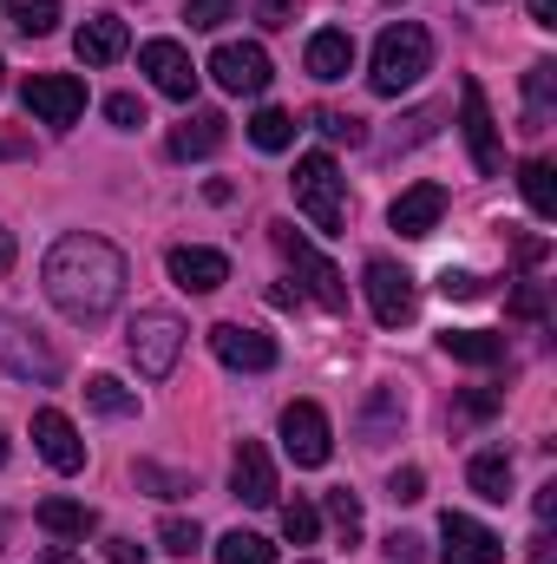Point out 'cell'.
<instances>
[{
	"label": "cell",
	"mask_w": 557,
	"mask_h": 564,
	"mask_svg": "<svg viewBox=\"0 0 557 564\" xmlns=\"http://www.w3.org/2000/svg\"><path fill=\"white\" fill-rule=\"evenodd\" d=\"M46 295H53V308L66 315V322H106L112 308H119V295H125V257H119V243H106V237H59L53 250H46Z\"/></svg>",
	"instance_id": "1"
},
{
	"label": "cell",
	"mask_w": 557,
	"mask_h": 564,
	"mask_svg": "<svg viewBox=\"0 0 557 564\" xmlns=\"http://www.w3.org/2000/svg\"><path fill=\"white\" fill-rule=\"evenodd\" d=\"M426 66H433V33H426L419 20H394V26L374 40V73H368V86H374L381 99H401L407 86L426 79Z\"/></svg>",
	"instance_id": "2"
},
{
	"label": "cell",
	"mask_w": 557,
	"mask_h": 564,
	"mask_svg": "<svg viewBox=\"0 0 557 564\" xmlns=\"http://www.w3.org/2000/svg\"><path fill=\"white\" fill-rule=\"evenodd\" d=\"M295 210L315 224V230H341L348 224V177L335 171V158L328 151H308V158H295Z\"/></svg>",
	"instance_id": "3"
},
{
	"label": "cell",
	"mask_w": 557,
	"mask_h": 564,
	"mask_svg": "<svg viewBox=\"0 0 557 564\" xmlns=\"http://www.w3.org/2000/svg\"><path fill=\"white\" fill-rule=\"evenodd\" d=\"M125 348H132V368H139L144 381H164L177 368V355H184V322L164 315V308H144L125 328Z\"/></svg>",
	"instance_id": "4"
},
{
	"label": "cell",
	"mask_w": 557,
	"mask_h": 564,
	"mask_svg": "<svg viewBox=\"0 0 557 564\" xmlns=\"http://www.w3.org/2000/svg\"><path fill=\"white\" fill-rule=\"evenodd\" d=\"M270 237H276V250L288 257V270L308 282V295H315L321 308H335V315H341V308H348V282H341V270H335V263H328L302 230H295V224H270Z\"/></svg>",
	"instance_id": "5"
},
{
	"label": "cell",
	"mask_w": 557,
	"mask_h": 564,
	"mask_svg": "<svg viewBox=\"0 0 557 564\" xmlns=\"http://www.w3.org/2000/svg\"><path fill=\"white\" fill-rule=\"evenodd\" d=\"M0 368H7L13 381H33V388H53V381H59V355L40 341V328H26V322L7 315V308H0Z\"/></svg>",
	"instance_id": "6"
},
{
	"label": "cell",
	"mask_w": 557,
	"mask_h": 564,
	"mask_svg": "<svg viewBox=\"0 0 557 564\" xmlns=\"http://www.w3.org/2000/svg\"><path fill=\"white\" fill-rule=\"evenodd\" d=\"M223 93H243V99H256V93H270V79H276V66H270V53L256 46V40H223L217 53H210V66H204Z\"/></svg>",
	"instance_id": "7"
},
{
	"label": "cell",
	"mask_w": 557,
	"mask_h": 564,
	"mask_svg": "<svg viewBox=\"0 0 557 564\" xmlns=\"http://www.w3.org/2000/svg\"><path fill=\"white\" fill-rule=\"evenodd\" d=\"M361 289H368V308H374V322H381V328H407V322H414L419 295H414V276H407L401 263L374 257V263L361 270Z\"/></svg>",
	"instance_id": "8"
},
{
	"label": "cell",
	"mask_w": 557,
	"mask_h": 564,
	"mask_svg": "<svg viewBox=\"0 0 557 564\" xmlns=\"http://www.w3.org/2000/svg\"><path fill=\"white\" fill-rule=\"evenodd\" d=\"M459 126H466V151L485 177L505 171V144H499V126H492V106H485V86L479 79H459Z\"/></svg>",
	"instance_id": "9"
},
{
	"label": "cell",
	"mask_w": 557,
	"mask_h": 564,
	"mask_svg": "<svg viewBox=\"0 0 557 564\" xmlns=\"http://www.w3.org/2000/svg\"><path fill=\"white\" fill-rule=\"evenodd\" d=\"M20 99H26V112L40 119V126H79V112H86V86L73 79V73H33L26 86H20Z\"/></svg>",
	"instance_id": "10"
},
{
	"label": "cell",
	"mask_w": 557,
	"mask_h": 564,
	"mask_svg": "<svg viewBox=\"0 0 557 564\" xmlns=\"http://www.w3.org/2000/svg\"><path fill=\"white\" fill-rule=\"evenodd\" d=\"M282 453H288L295 466H328L335 426H328V414H321L315 401H288V408H282Z\"/></svg>",
	"instance_id": "11"
},
{
	"label": "cell",
	"mask_w": 557,
	"mask_h": 564,
	"mask_svg": "<svg viewBox=\"0 0 557 564\" xmlns=\"http://www.w3.org/2000/svg\"><path fill=\"white\" fill-rule=\"evenodd\" d=\"M505 558V539L466 512H446L439 519V564H499Z\"/></svg>",
	"instance_id": "12"
},
{
	"label": "cell",
	"mask_w": 557,
	"mask_h": 564,
	"mask_svg": "<svg viewBox=\"0 0 557 564\" xmlns=\"http://www.w3.org/2000/svg\"><path fill=\"white\" fill-rule=\"evenodd\" d=\"M210 348H217V361L237 368V375H270V368H276V341H270L263 328H250V322H217V328H210Z\"/></svg>",
	"instance_id": "13"
},
{
	"label": "cell",
	"mask_w": 557,
	"mask_h": 564,
	"mask_svg": "<svg viewBox=\"0 0 557 564\" xmlns=\"http://www.w3.org/2000/svg\"><path fill=\"white\" fill-rule=\"evenodd\" d=\"M139 66L151 73V86L164 93V99H197V66H190V53L177 46V40H144L139 46Z\"/></svg>",
	"instance_id": "14"
},
{
	"label": "cell",
	"mask_w": 557,
	"mask_h": 564,
	"mask_svg": "<svg viewBox=\"0 0 557 564\" xmlns=\"http://www.w3.org/2000/svg\"><path fill=\"white\" fill-rule=\"evenodd\" d=\"M164 270L177 289H190V295H217L223 282H230V257L223 250H204V243H177L171 257H164Z\"/></svg>",
	"instance_id": "15"
},
{
	"label": "cell",
	"mask_w": 557,
	"mask_h": 564,
	"mask_svg": "<svg viewBox=\"0 0 557 564\" xmlns=\"http://www.w3.org/2000/svg\"><path fill=\"white\" fill-rule=\"evenodd\" d=\"M33 446H40V459L53 473H79L86 466V440H79V426L66 421L59 408H40L33 414Z\"/></svg>",
	"instance_id": "16"
},
{
	"label": "cell",
	"mask_w": 557,
	"mask_h": 564,
	"mask_svg": "<svg viewBox=\"0 0 557 564\" xmlns=\"http://www.w3.org/2000/svg\"><path fill=\"white\" fill-rule=\"evenodd\" d=\"M230 492H237L243 506H276V466H270V453H263L256 440L237 446V459H230Z\"/></svg>",
	"instance_id": "17"
},
{
	"label": "cell",
	"mask_w": 557,
	"mask_h": 564,
	"mask_svg": "<svg viewBox=\"0 0 557 564\" xmlns=\"http://www.w3.org/2000/svg\"><path fill=\"white\" fill-rule=\"evenodd\" d=\"M439 217H446V191H439V184H414V191H401L394 210H387V224H394L401 237H414V243L439 230Z\"/></svg>",
	"instance_id": "18"
},
{
	"label": "cell",
	"mask_w": 557,
	"mask_h": 564,
	"mask_svg": "<svg viewBox=\"0 0 557 564\" xmlns=\"http://www.w3.org/2000/svg\"><path fill=\"white\" fill-rule=\"evenodd\" d=\"M125 46H132V33H125V20H112V13H92V20L73 33L79 66H112V59H125Z\"/></svg>",
	"instance_id": "19"
},
{
	"label": "cell",
	"mask_w": 557,
	"mask_h": 564,
	"mask_svg": "<svg viewBox=\"0 0 557 564\" xmlns=\"http://www.w3.org/2000/svg\"><path fill=\"white\" fill-rule=\"evenodd\" d=\"M308 73L321 79V86H335V79H348L354 73V33L348 26H321V33H308Z\"/></svg>",
	"instance_id": "20"
},
{
	"label": "cell",
	"mask_w": 557,
	"mask_h": 564,
	"mask_svg": "<svg viewBox=\"0 0 557 564\" xmlns=\"http://www.w3.org/2000/svg\"><path fill=\"white\" fill-rule=\"evenodd\" d=\"M439 348L452 361H466V368H499L505 361V335H485V328H446Z\"/></svg>",
	"instance_id": "21"
},
{
	"label": "cell",
	"mask_w": 557,
	"mask_h": 564,
	"mask_svg": "<svg viewBox=\"0 0 557 564\" xmlns=\"http://www.w3.org/2000/svg\"><path fill=\"white\" fill-rule=\"evenodd\" d=\"M40 532H53V539H92L99 532V512L92 506H79V499H40Z\"/></svg>",
	"instance_id": "22"
},
{
	"label": "cell",
	"mask_w": 557,
	"mask_h": 564,
	"mask_svg": "<svg viewBox=\"0 0 557 564\" xmlns=\"http://www.w3.org/2000/svg\"><path fill=\"white\" fill-rule=\"evenodd\" d=\"M223 112H190L177 132H171V158H210V151H223Z\"/></svg>",
	"instance_id": "23"
},
{
	"label": "cell",
	"mask_w": 557,
	"mask_h": 564,
	"mask_svg": "<svg viewBox=\"0 0 557 564\" xmlns=\"http://www.w3.org/2000/svg\"><path fill=\"white\" fill-rule=\"evenodd\" d=\"M551 112H557V66L538 59V66H525V132H545Z\"/></svg>",
	"instance_id": "24"
},
{
	"label": "cell",
	"mask_w": 557,
	"mask_h": 564,
	"mask_svg": "<svg viewBox=\"0 0 557 564\" xmlns=\"http://www.w3.org/2000/svg\"><path fill=\"white\" fill-rule=\"evenodd\" d=\"M466 486H472L479 499L505 506V499H512V459H505V453H472V466H466Z\"/></svg>",
	"instance_id": "25"
},
{
	"label": "cell",
	"mask_w": 557,
	"mask_h": 564,
	"mask_svg": "<svg viewBox=\"0 0 557 564\" xmlns=\"http://www.w3.org/2000/svg\"><path fill=\"white\" fill-rule=\"evenodd\" d=\"M518 191H525L532 217H557V171H551V158H525V164H518Z\"/></svg>",
	"instance_id": "26"
},
{
	"label": "cell",
	"mask_w": 557,
	"mask_h": 564,
	"mask_svg": "<svg viewBox=\"0 0 557 564\" xmlns=\"http://www.w3.org/2000/svg\"><path fill=\"white\" fill-rule=\"evenodd\" d=\"M401 421H407L401 394H394V388H381V394L368 401V414H361V440H368V446H387V440L401 433Z\"/></svg>",
	"instance_id": "27"
},
{
	"label": "cell",
	"mask_w": 557,
	"mask_h": 564,
	"mask_svg": "<svg viewBox=\"0 0 557 564\" xmlns=\"http://www.w3.org/2000/svg\"><path fill=\"white\" fill-rule=\"evenodd\" d=\"M86 401H92L106 421H132V414H139V394H132L125 381H112V375H92V381H86Z\"/></svg>",
	"instance_id": "28"
},
{
	"label": "cell",
	"mask_w": 557,
	"mask_h": 564,
	"mask_svg": "<svg viewBox=\"0 0 557 564\" xmlns=\"http://www.w3.org/2000/svg\"><path fill=\"white\" fill-rule=\"evenodd\" d=\"M7 7V20L26 33V40H46L53 26H59V0H0Z\"/></svg>",
	"instance_id": "29"
},
{
	"label": "cell",
	"mask_w": 557,
	"mask_h": 564,
	"mask_svg": "<svg viewBox=\"0 0 557 564\" xmlns=\"http://www.w3.org/2000/svg\"><path fill=\"white\" fill-rule=\"evenodd\" d=\"M217 564H276V545L263 532H223L217 539Z\"/></svg>",
	"instance_id": "30"
},
{
	"label": "cell",
	"mask_w": 557,
	"mask_h": 564,
	"mask_svg": "<svg viewBox=\"0 0 557 564\" xmlns=\"http://www.w3.org/2000/svg\"><path fill=\"white\" fill-rule=\"evenodd\" d=\"M288 139H295V119L276 112V106H263V112L250 119V144H256V151H288Z\"/></svg>",
	"instance_id": "31"
},
{
	"label": "cell",
	"mask_w": 557,
	"mask_h": 564,
	"mask_svg": "<svg viewBox=\"0 0 557 564\" xmlns=\"http://www.w3.org/2000/svg\"><path fill=\"white\" fill-rule=\"evenodd\" d=\"M315 532H321V512L308 499H282V539L288 545H315Z\"/></svg>",
	"instance_id": "32"
},
{
	"label": "cell",
	"mask_w": 557,
	"mask_h": 564,
	"mask_svg": "<svg viewBox=\"0 0 557 564\" xmlns=\"http://www.w3.org/2000/svg\"><path fill=\"white\" fill-rule=\"evenodd\" d=\"M139 486L144 492H157V499H184V492H197L190 473H171V466H151V459H139Z\"/></svg>",
	"instance_id": "33"
},
{
	"label": "cell",
	"mask_w": 557,
	"mask_h": 564,
	"mask_svg": "<svg viewBox=\"0 0 557 564\" xmlns=\"http://www.w3.org/2000/svg\"><path fill=\"white\" fill-rule=\"evenodd\" d=\"M315 132H321L328 144H361V139H368V126H361L354 112H335V106H321V112H315Z\"/></svg>",
	"instance_id": "34"
},
{
	"label": "cell",
	"mask_w": 557,
	"mask_h": 564,
	"mask_svg": "<svg viewBox=\"0 0 557 564\" xmlns=\"http://www.w3.org/2000/svg\"><path fill=\"white\" fill-rule=\"evenodd\" d=\"M197 545H204L197 519H164V525H157V552H171V558H190Z\"/></svg>",
	"instance_id": "35"
},
{
	"label": "cell",
	"mask_w": 557,
	"mask_h": 564,
	"mask_svg": "<svg viewBox=\"0 0 557 564\" xmlns=\"http://www.w3.org/2000/svg\"><path fill=\"white\" fill-rule=\"evenodd\" d=\"M328 519H335V525H341V539L354 545V539H361V492L335 486V492H328Z\"/></svg>",
	"instance_id": "36"
},
{
	"label": "cell",
	"mask_w": 557,
	"mask_h": 564,
	"mask_svg": "<svg viewBox=\"0 0 557 564\" xmlns=\"http://www.w3.org/2000/svg\"><path fill=\"white\" fill-rule=\"evenodd\" d=\"M184 20L190 33H217L223 20H237V0H184Z\"/></svg>",
	"instance_id": "37"
},
{
	"label": "cell",
	"mask_w": 557,
	"mask_h": 564,
	"mask_svg": "<svg viewBox=\"0 0 557 564\" xmlns=\"http://www.w3.org/2000/svg\"><path fill=\"white\" fill-rule=\"evenodd\" d=\"M387 499H394V506H414V499H426V473H419V466H394Z\"/></svg>",
	"instance_id": "38"
},
{
	"label": "cell",
	"mask_w": 557,
	"mask_h": 564,
	"mask_svg": "<svg viewBox=\"0 0 557 564\" xmlns=\"http://www.w3.org/2000/svg\"><path fill=\"white\" fill-rule=\"evenodd\" d=\"M439 295H446V302H472V295H485V276H472V270H439Z\"/></svg>",
	"instance_id": "39"
},
{
	"label": "cell",
	"mask_w": 557,
	"mask_h": 564,
	"mask_svg": "<svg viewBox=\"0 0 557 564\" xmlns=\"http://www.w3.org/2000/svg\"><path fill=\"white\" fill-rule=\"evenodd\" d=\"M106 119H112L119 132H139V126H144V106L132 99V93H112V99H106Z\"/></svg>",
	"instance_id": "40"
},
{
	"label": "cell",
	"mask_w": 557,
	"mask_h": 564,
	"mask_svg": "<svg viewBox=\"0 0 557 564\" xmlns=\"http://www.w3.org/2000/svg\"><path fill=\"white\" fill-rule=\"evenodd\" d=\"M459 414H466V421H492V414H499V394H492V388H472V394H459Z\"/></svg>",
	"instance_id": "41"
},
{
	"label": "cell",
	"mask_w": 557,
	"mask_h": 564,
	"mask_svg": "<svg viewBox=\"0 0 557 564\" xmlns=\"http://www.w3.org/2000/svg\"><path fill=\"white\" fill-rule=\"evenodd\" d=\"M512 315H525V322H538V315H545V289H538V282H525V289L512 295Z\"/></svg>",
	"instance_id": "42"
},
{
	"label": "cell",
	"mask_w": 557,
	"mask_h": 564,
	"mask_svg": "<svg viewBox=\"0 0 557 564\" xmlns=\"http://www.w3.org/2000/svg\"><path fill=\"white\" fill-rule=\"evenodd\" d=\"M433 126H439V112L426 106V112H414V119H407V132H394V144H419V139H433Z\"/></svg>",
	"instance_id": "43"
},
{
	"label": "cell",
	"mask_w": 557,
	"mask_h": 564,
	"mask_svg": "<svg viewBox=\"0 0 557 564\" xmlns=\"http://www.w3.org/2000/svg\"><path fill=\"white\" fill-rule=\"evenodd\" d=\"M106 564H151L139 552V539H106Z\"/></svg>",
	"instance_id": "44"
},
{
	"label": "cell",
	"mask_w": 557,
	"mask_h": 564,
	"mask_svg": "<svg viewBox=\"0 0 557 564\" xmlns=\"http://www.w3.org/2000/svg\"><path fill=\"white\" fill-rule=\"evenodd\" d=\"M387 558L394 564H419V539L414 532H394V539H387Z\"/></svg>",
	"instance_id": "45"
},
{
	"label": "cell",
	"mask_w": 557,
	"mask_h": 564,
	"mask_svg": "<svg viewBox=\"0 0 557 564\" xmlns=\"http://www.w3.org/2000/svg\"><path fill=\"white\" fill-rule=\"evenodd\" d=\"M288 13H295V0H256V20L263 26H288Z\"/></svg>",
	"instance_id": "46"
},
{
	"label": "cell",
	"mask_w": 557,
	"mask_h": 564,
	"mask_svg": "<svg viewBox=\"0 0 557 564\" xmlns=\"http://www.w3.org/2000/svg\"><path fill=\"white\" fill-rule=\"evenodd\" d=\"M0 158H33V139L26 132H0Z\"/></svg>",
	"instance_id": "47"
},
{
	"label": "cell",
	"mask_w": 557,
	"mask_h": 564,
	"mask_svg": "<svg viewBox=\"0 0 557 564\" xmlns=\"http://www.w3.org/2000/svg\"><path fill=\"white\" fill-rule=\"evenodd\" d=\"M532 512H538V525H551V512H557V486H538V499H532Z\"/></svg>",
	"instance_id": "48"
},
{
	"label": "cell",
	"mask_w": 557,
	"mask_h": 564,
	"mask_svg": "<svg viewBox=\"0 0 557 564\" xmlns=\"http://www.w3.org/2000/svg\"><path fill=\"white\" fill-rule=\"evenodd\" d=\"M532 20L538 26H557V0H532Z\"/></svg>",
	"instance_id": "49"
},
{
	"label": "cell",
	"mask_w": 557,
	"mask_h": 564,
	"mask_svg": "<svg viewBox=\"0 0 557 564\" xmlns=\"http://www.w3.org/2000/svg\"><path fill=\"white\" fill-rule=\"evenodd\" d=\"M33 564H86V558H79V552H66V545H59V552H40V558H33Z\"/></svg>",
	"instance_id": "50"
},
{
	"label": "cell",
	"mask_w": 557,
	"mask_h": 564,
	"mask_svg": "<svg viewBox=\"0 0 557 564\" xmlns=\"http://www.w3.org/2000/svg\"><path fill=\"white\" fill-rule=\"evenodd\" d=\"M13 270V230H0V276Z\"/></svg>",
	"instance_id": "51"
},
{
	"label": "cell",
	"mask_w": 557,
	"mask_h": 564,
	"mask_svg": "<svg viewBox=\"0 0 557 564\" xmlns=\"http://www.w3.org/2000/svg\"><path fill=\"white\" fill-rule=\"evenodd\" d=\"M0 466H7V426H0Z\"/></svg>",
	"instance_id": "52"
},
{
	"label": "cell",
	"mask_w": 557,
	"mask_h": 564,
	"mask_svg": "<svg viewBox=\"0 0 557 564\" xmlns=\"http://www.w3.org/2000/svg\"><path fill=\"white\" fill-rule=\"evenodd\" d=\"M0 73H7V66H0ZM0 86H7V79H0Z\"/></svg>",
	"instance_id": "53"
},
{
	"label": "cell",
	"mask_w": 557,
	"mask_h": 564,
	"mask_svg": "<svg viewBox=\"0 0 557 564\" xmlns=\"http://www.w3.org/2000/svg\"><path fill=\"white\" fill-rule=\"evenodd\" d=\"M302 564H315V558H302Z\"/></svg>",
	"instance_id": "54"
},
{
	"label": "cell",
	"mask_w": 557,
	"mask_h": 564,
	"mask_svg": "<svg viewBox=\"0 0 557 564\" xmlns=\"http://www.w3.org/2000/svg\"><path fill=\"white\" fill-rule=\"evenodd\" d=\"M0 532H7V525H0Z\"/></svg>",
	"instance_id": "55"
}]
</instances>
